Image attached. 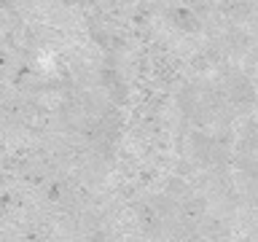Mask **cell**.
<instances>
[{
	"mask_svg": "<svg viewBox=\"0 0 258 242\" xmlns=\"http://www.w3.org/2000/svg\"><path fill=\"white\" fill-rule=\"evenodd\" d=\"M229 94H231V100H234V102H239V105H250V102H253V86H250L245 78L231 81Z\"/></svg>",
	"mask_w": 258,
	"mask_h": 242,
	"instance_id": "cell-1",
	"label": "cell"
},
{
	"mask_svg": "<svg viewBox=\"0 0 258 242\" xmlns=\"http://www.w3.org/2000/svg\"><path fill=\"white\" fill-rule=\"evenodd\" d=\"M172 22H175L180 30H185V32H194V30L199 27V22L194 19V11H185V8H177V11H172Z\"/></svg>",
	"mask_w": 258,
	"mask_h": 242,
	"instance_id": "cell-2",
	"label": "cell"
}]
</instances>
